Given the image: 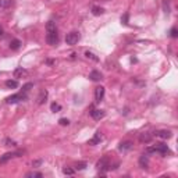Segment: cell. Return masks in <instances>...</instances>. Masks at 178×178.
<instances>
[{
    "instance_id": "4316f807",
    "label": "cell",
    "mask_w": 178,
    "mask_h": 178,
    "mask_svg": "<svg viewBox=\"0 0 178 178\" xmlns=\"http://www.w3.org/2000/svg\"><path fill=\"white\" fill-rule=\"evenodd\" d=\"M4 143H6V146H15V142H14V140H11V139H8V138L4 139Z\"/></svg>"
},
{
    "instance_id": "277c9868",
    "label": "cell",
    "mask_w": 178,
    "mask_h": 178,
    "mask_svg": "<svg viewBox=\"0 0 178 178\" xmlns=\"http://www.w3.org/2000/svg\"><path fill=\"white\" fill-rule=\"evenodd\" d=\"M27 99V93H17V95H13V96H8L7 99H6V102L8 103V104H13V103H17L20 100H25Z\"/></svg>"
},
{
    "instance_id": "d6986e66",
    "label": "cell",
    "mask_w": 178,
    "mask_h": 178,
    "mask_svg": "<svg viewBox=\"0 0 178 178\" xmlns=\"http://www.w3.org/2000/svg\"><path fill=\"white\" fill-rule=\"evenodd\" d=\"M20 46H21V42L18 39H13L10 42V49H13V50H18V49H20Z\"/></svg>"
},
{
    "instance_id": "ffe728a7",
    "label": "cell",
    "mask_w": 178,
    "mask_h": 178,
    "mask_svg": "<svg viewBox=\"0 0 178 178\" xmlns=\"http://www.w3.org/2000/svg\"><path fill=\"white\" fill-rule=\"evenodd\" d=\"M103 13H104V10H103L102 7H98V6H93L92 7V14L93 15H100Z\"/></svg>"
},
{
    "instance_id": "3957f363",
    "label": "cell",
    "mask_w": 178,
    "mask_h": 178,
    "mask_svg": "<svg viewBox=\"0 0 178 178\" xmlns=\"http://www.w3.org/2000/svg\"><path fill=\"white\" fill-rule=\"evenodd\" d=\"M79 39H81L79 32H78V31H71V32L67 33V36H65V43L70 46H74L79 42Z\"/></svg>"
},
{
    "instance_id": "9c48e42d",
    "label": "cell",
    "mask_w": 178,
    "mask_h": 178,
    "mask_svg": "<svg viewBox=\"0 0 178 178\" xmlns=\"http://www.w3.org/2000/svg\"><path fill=\"white\" fill-rule=\"evenodd\" d=\"M90 115H92L93 120H102V118L104 117V111L99 110V109H93V110L90 111Z\"/></svg>"
},
{
    "instance_id": "484cf974",
    "label": "cell",
    "mask_w": 178,
    "mask_h": 178,
    "mask_svg": "<svg viewBox=\"0 0 178 178\" xmlns=\"http://www.w3.org/2000/svg\"><path fill=\"white\" fill-rule=\"evenodd\" d=\"M58 123H60V125L65 127V125H68V124H70V120H68V118H60V120H58Z\"/></svg>"
},
{
    "instance_id": "e0dca14e",
    "label": "cell",
    "mask_w": 178,
    "mask_h": 178,
    "mask_svg": "<svg viewBox=\"0 0 178 178\" xmlns=\"http://www.w3.org/2000/svg\"><path fill=\"white\" fill-rule=\"evenodd\" d=\"M6 86H7L8 89H15V88H18V82L14 79H7L6 81Z\"/></svg>"
},
{
    "instance_id": "f546056e",
    "label": "cell",
    "mask_w": 178,
    "mask_h": 178,
    "mask_svg": "<svg viewBox=\"0 0 178 178\" xmlns=\"http://www.w3.org/2000/svg\"><path fill=\"white\" fill-rule=\"evenodd\" d=\"M40 164H42V160H35V161H33V163H32L33 167H39Z\"/></svg>"
},
{
    "instance_id": "7a4b0ae2",
    "label": "cell",
    "mask_w": 178,
    "mask_h": 178,
    "mask_svg": "<svg viewBox=\"0 0 178 178\" xmlns=\"http://www.w3.org/2000/svg\"><path fill=\"white\" fill-rule=\"evenodd\" d=\"M146 152L148 153H159V155H163V156L171 153L170 148H168L167 145H164V143H156V145H153L150 148L146 149Z\"/></svg>"
},
{
    "instance_id": "5b68a950",
    "label": "cell",
    "mask_w": 178,
    "mask_h": 178,
    "mask_svg": "<svg viewBox=\"0 0 178 178\" xmlns=\"http://www.w3.org/2000/svg\"><path fill=\"white\" fill-rule=\"evenodd\" d=\"M23 152H7V153H4V155L0 157V164H3V163H7L10 159H13V157H17V156H20Z\"/></svg>"
},
{
    "instance_id": "ac0fdd59",
    "label": "cell",
    "mask_w": 178,
    "mask_h": 178,
    "mask_svg": "<svg viewBox=\"0 0 178 178\" xmlns=\"http://www.w3.org/2000/svg\"><path fill=\"white\" fill-rule=\"evenodd\" d=\"M11 4H13L11 0H0V10H6V8H8Z\"/></svg>"
},
{
    "instance_id": "cb8c5ba5",
    "label": "cell",
    "mask_w": 178,
    "mask_h": 178,
    "mask_svg": "<svg viewBox=\"0 0 178 178\" xmlns=\"http://www.w3.org/2000/svg\"><path fill=\"white\" fill-rule=\"evenodd\" d=\"M31 88H33V84H32V82H28L27 85H24V86H23V92H24V93H27Z\"/></svg>"
},
{
    "instance_id": "ba28073f",
    "label": "cell",
    "mask_w": 178,
    "mask_h": 178,
    "mask_svg": "<svg viewBox=\"0 0 178 178\" xmlns=\"http://www.w3.org/2000/svg\"><path fill=\"white\" fill-rule=\"evenodd\" d=\"M28 77V71L23 67H18L14 70V78H25Z\"/></svg>"
},
{
    "instance_id": "83f0119b",
    "label": "cell",
    "mask_w": 178,
    "mask_h": 178,
    "mask_svg": "<svg viewBox=\"0 0 178 178\" xmlns=\"http://www.w3.org/2000/svg\"><path fill=\"white\" fill-rule=\"evenodd\" d=\"M170 35H171V38H177L178 36V33H177V28L174 27V28H171V31H170Z\"/></svg>"
},
{
    "instance_id": "8992f818",
    "label": "cell",
    "mask_w": 178,
    "mask_h": 178,
    "mask_svg": "<svg viewBox=\"0 0 178 178\" xmlns=\"http://www.w3.org/2000/svg\"><path fill=\"white\" fill-rule=\"evenodd\" d=\"M104 98V88L103 86H98L95 89V100L96 102H102Z\"/></svg>"
},
{
    "instance_id": "8fae6325",
    "label": "cell",
    "mask_w": 178,
    "mask_h": 178,
    "mask_svg": "<svg viewBox=\"0 0 178 178\" xmlns=\"http://www.w3.org/2000/svg\"><path fill=\"white\" fill-rule=\"evenodd\" d=\"M102 140H103V136H102V132H100V131H98V132H96L95 134V136H93V138L92 139H90L89 140V145H98V143H100L102 142Z\"/></svg>"
},
{
    "instance_id": "5bb4252c",
    "label": "cell",
    "mask_w": 178,
    "mask_h": 178,
    "mask_svg": "<svg viewBox=\"0 0 178 178\" xmlns=\"http://www.w3.org/2000/svg\"><path fill=\"white\" fill-rule=\"evenodd\" d=\"M48 99V90H42L38 96V104H43Z\"/></svg>"
},
{
    "instance_id": "4fadbf2b",
    "label": "cell",
    "mask_w": 178,
    "mask_h": 178,
    "mask_svg": "<svg viewBox=\"0 0 178 178\" xmlns=\"http://www.w3.org/2000/svg\"><path fill=\"white\" fill-rule=\"evenodd\" d=\"M131 148H132V142H131V140H125V142H121V143H120V146H118V149H120L121 152L130 150Z\"/></svg>"
},
{
    "instance_id": "44dd1931",
    "label": "cell",
    "mask_w": 178,
    "mask_h": 178,
    "mask_svg": "<svg viewBox=\"0 0 178 178\" xmlns=\"http://www.w3.org/2000/svg\"><path fill=\"white\" fill-rule=\"evenodd\" d=\"M50 109H52V111L53 113H57V111H60L61 110V106L58 104V103H52V106H50Z\"/></svg>"
},
{
    "instance_id": "7402d4cb",
    "label": "cell",
    "mask_w": 178,
    "mask_h": 178,
    "mask_svg": "<svg viewBox=\"0 0 178 178\" xmlns=\"http://www.w3.org/2000/svg\"><path fill=\"white\" fill-rule=\"evenodd\" d=\"M85 56H86V57H88V58H90V60L96 61V63H98V61H99V57H96V56L93 54L92 52H85Z\"/></svg>"
},
{
    "instance_id": "7c38bea8",
    "label": "cell",
    "mask_w": 178,
    "mask_h": 178,
    "mask_svg": "<svg viewBox=\"0 0 178 178\" xmlns=\"http://www.w3.org/2000/svg\"><path fill=\"white\" fill-rule=\"evenodd\" d=\"M89 78H90V79H92V81H100V79H103V75H102V73H100V71H98V70H93V71H90Z\"/></svg>"
},
{
    "instance_id": "52a82bcc",
    "label": "cell",
    "mask_w": 178,
    "mask_h": 178,
    "mask_svg": "<svg viewBox=\"0 0 178 178\" xmlns=\"http://www.w3.org/2000/svg\"><path fill=\"white\" fill-rule=\"evenodd\" d=\"M96 167H98V170H107L109 168V159L107 157H102L100 160L96 163Z\"/></svg>"
},
{
    "instance_id": "2e32d148",
    "label": "cell",
    "mask_w": 178,
    "mask_h": 178,
    "mask_svg": "<svg viewBox=\"0 0 178 178\" xmlns=\"http://www.w3.org/2000/svg\"><path fill=\"white\" fill-rule=\"evenodd\" d=\"M139 140L142 143H149L152 140V136L149 135L148 132H143V134H140V135H139Z\"/></svg>"
},
{
    "instance_id": "4dcf8cb0",
    "label": "cell",
    "mask_w": 178,
    "mask_h": 178,
    "mask_svg": "<svg viewBox=\"0 0 178 178\" xmlns=\"http://www.w3.org/2000/svg\"><path fill=\"white\" fill-rule=\"evenodd\" d=\"M2 35H3V28L0 27V36H2Z\"/></svg>"
},
{
    "instance_id": "f1b7e54d",
    "label": "cell",
    "mask_w": 178,
    "mask_h": 178,
    "mask_svg": "<svg viewBox=\"0 0 178 178\" xmlns=\"http://www.w3.org/2000/svg\"><path fill=\"white\" fill-rule=\"evenodd\" d=\"M86 167V163H78L77 164V170H84Z\"/></svg>"
},
{
    "instance_id": "30bf717a",
    "label": "cell",
    "mask_w": 178,
    "mask_h": 178,
    "mask_svg": "<svg viewBox=\"0 0 178 178\" xmlns=\"http://www.w3.org/2000/svg\"><path fill=\"white\" fill-rule=\"evenodd\" d=\"M156 136H159V138H161V139H170L173 135H171V131L160 130V131H157V132H156Z\"/></svg>"
},
{
    "instance_id": "d4e9b609",
    "label": "cell",
    "mask_w": 178,
    "mask_h": 178,
    "mask_svg": "<svg viewBox=\"0 0 178 178\" xmlns=\"http://www.w3.org/2000/svg\"><path fill=\"white\" fill-rule=\"evenodd\" d=\"M25 177H28V178H31V177H33V178H42V174H40V173H28L27 174V175Z\"/></svg>"
},
{
    "instance_id": "9a60e30c",
    "label": "cell",
    "mask_w": 178,
    "mask_h": 178,
    "mask_svg": "<svg viewBox=\"0 0 178 178\" xmlns=\"http://www.w3.org/2000/svg\"><path fill=\"white\" fill-rule=\"evenodd\" d=\"M139 165L142 168H146L149 165V159H148V156H145V155H142L139 157Z\"/></svg>"
},
{
    "instance_id": "603a6c76",
    "label": "cell",
    "mask_w": 178,
    "mask_h": 178,
    "mask_svg": "<svg viewBox=\"0 0 178 178\" xmlns=\"http://www.w3.org/2000/svg\"><path fill=\"white\" fill-rule=\"evenodd\" d=\"M63 173L65 174V175H74V170H73V168H70V167H64Z\"/></svg>"
},
{
    "instance_id": "6da1fadb",
    "label": "cell",
    "mask_w": 178,
    "mask_h": 178,
    "mask_svg": "<svg viewBox=\"0 0 178 178\" xmlns=\"http://www.w3.org/2000/svg\"><path fill=\"white\" fill-rule=\"evenodd\" d=\"M46 42L50 46H56L58 43V32H57V27H56V23L53 21H49L46 24Z\"/></svg>"
}]
</instances>
